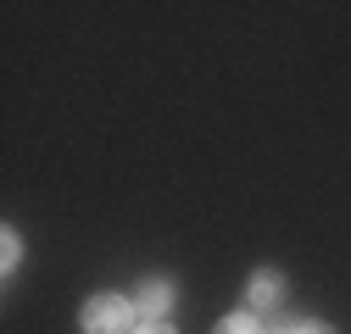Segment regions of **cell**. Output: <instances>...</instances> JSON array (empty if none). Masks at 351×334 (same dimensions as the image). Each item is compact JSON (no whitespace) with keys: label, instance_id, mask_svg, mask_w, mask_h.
Listing matches in <instances>:
<instances>
[{"label":"cell","instance_id":"277c9868","mask_svg":"<svg viewBox=\"0 0 351 334\" xmlns=\"http://www.w3.org/2000/svg\"><path fill=\"white\" fill-rule=\"evenodd\" d=\"M17 262H23V240H17V229H0V273H17Z\"/></svg>","mask_w":351,"mask_h":334},{"label":"cell","instance_id":"8992f818","mask_svg":"<svg viewBox=\"0 0 351 334\" xmlns=\"http://www.w3.org/2000/svg\"><path fill=\"white\" fill-rule=\"evenodd\" d=\"M295 334H335V329H329V323H318V318H301V323H295Z\"/></svg>","mask_w":351,"mask_h":334},{"label":"cell","instance_id":"3957f363","mask_svg":"<svg viewBox=\"0 0 351 334\" xmlns=\"http://www.w3.org/2000/svg\"><path fill=\"white\" fill-rule=\"evenodd\" d=\"M245 301H251L256 318H262V312H274V307L285 301V273H279V268H256L251 284H245Z\"/></svg>","mask_w":351,"mask_h":334},{"label":"cell","instance_id":"5b68a950","mask_svg":"<svg viewBox=\"0 0 351 334\" xmlns=\"http://www.w3.org/2000/svg\"><path fill=\"white\" fill-rule=\"evenodd\" d=\"M217 334H268V329L256 323V312H229L223 323H217Z\"/></svg>","mask_w":351,"mask_h":334},{"label":"cell","instance_id":"ba28073f","mask_svg":"<svg viewBox=\"0 0 351 334\" xmlns=\"http://www.w3.org/2000/svg\"><path fill=\"white\" fill-rule=\"evenodd\" d=\"M268 334H295V323H290V329H268Z\"/></svg>","mask_w":351,"mask_h":334},{"label":"cell","instance_id":"52a82bcc","mask_svg":"<svg viewBox=\"0 0 351 334\" xmlns=\"http://www.w3.org/2000/svg\"><path fill=\"white\" fill-rule=\"evenodd\" d=\"M134 334H179V329H167V323H140Z\"/></svg>","mask_w":351,"mask_h":334},{"label":"cell","instance_id":"6da1fadb","mask_svg":"<svg viewBox=\"0 0 351 334\" xmlns=\"http://www.w3.org/2000/svg\"><path fill=\"white\" fill-rule=\"evenodd\" d=\"M140 323H145V318H140L134 296H117V290L90 296V301H84V312H78V329H84V334H134Z\"/></svg>","mask_w":351,"mask_h":334},{"label":"cell","instance_id":"7a4b0ae2","mask_svg":"<svg viewBox=\"0 0 351 334\" xmlns=\"http://www.w3.org/2000/svg\"><path fill=\"white\" fill-rule=\"evenodd\" d=\"M173 301H179L173 279H145V284H140V296H134V307H140V318H145V323H167Z\"/></svg>","mask_w":351,"mask_h":334}]
</instances>
